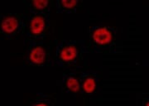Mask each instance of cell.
Instances as JSON below:
<instances>
[{"mask_svg": "<svg viewBox=\"0 0 149 106\" xmlns=\"http://www.w3.org/2000/svg\"><path fill=\"white\" fill-rule=\"evenodd\" d=\"M91 53L87 43L82 39H65L56 43L53 65L70 70H81Z\"/></svg>", "mask_w": 149, "mask_h": 106, "instance_id": "obj_1", "label": "cell"}, {"mask_svg": "<svg viewBox=\"0 0 149 106\" xmlns=\"http://www.w3.org/2000/svg\"><path fill=\"white\" fill-rule=\"evenodd\" d=\"M91 52L95 54H117L122 52V44L118 37L117 28L106 25H93L89 27Z\"/></svg>", "mask_w": 149, "mask_h": 106, "instance_id": "obj_2", "label": "cell"}, {"mask_svg": "<svg viewBox=\"0 0 149 106\" xmlns=\"http://www.w3.org/2000/svg\"><path fill=\"white\" fill-rule=\"evenodd\" d=\"M24 44L44 41L51 27L50 13H30L25 12Z\"/></svg>", "mask_w": 149, "mask_h": 106, "instance_id": "obj_3", "label": "cell"}, {"mask_svg": "<svg viewBox=\"0 0 149 106\" xmlns=\"http://www.w3.org/2000/svg\"><path fill=\"white\" fill-rule=\"evenodd\" d=\"M25 13H0V40H13L23 34Z\"/></svg>", "mask_w": 149, "mask_h": 106, "instance_id": "obj_4", "label": "cell"}, {"mask_svg": "<svg viewBox=\"0 0 149 106\" xmlns=\"http://www.w3.org/2000/svg\"><path fill=\"white\" fill-rule=\"evenodd\" d=\"M27 46L26 61L31 66H49L53 64L51 58V46L41 42H30Z\"/></svg>", "mask_w": 149, "mask_h": 106, "instance_id": "obj_5", "label": "cell"}, {"mask_svg": "<svg viewBox=\"0 0 149 106\" xmlns=\"http://www.w3.org/2000/svg\"><path fill=\"white\" fill-rule=\"evenodd\" d=\"M80 96L94 99L101 92V75L98 70L86 69L80 71Z\"/></svg>", "mask_w": 149, "mask_h": 106, "instance_id": "obj_6", "label": "cell"}, {"mask_svg": "<svg viewBox=\"0 0 149 106\" xmlns=\"http://www.w3.org/2000/svg\"><path fill=\"white\" fill-rule=\"evenodd\" d=\"M80 71L77 70H70L63 73L61 87L65 94L71 96L80 95Z\"/></svg>", "mask_w": 149, "mask_h": 106, "instance_id": "obj_7", "label": "cell"}, {"mask_svg": "<svg viewBox=\"0 0 149 106\" xmlns=\"http://www.w3.org/2000/svg\"><path fill=\"white\" fill-rule=\"evenodd\" d=\"M26 13H50L52 2L51 0H29L23 1Z\"/></svg>", "mask_w": 149, "mask_h": 106, "instance_id": "obj_8", "label": "cell"}, {"mask_svg": "<svg viewBox=\"0 0 149 106\" xmlns=\"http://www.w3.org/2000/svg\"><path fill=\"white\" fill-rule=\"evenodd\" d=\"M82 3L80 0H56L55 8L58 13H74Z\"/></svg>", "mask_w": 149, "mask_h": 106, "instance_id": "obj_9", "label": "cell"}, {"mask_svg": "<svg viewBox=\"0 0 149 106\" xmlns=\"http://www.w3.org/2000/svg\"><path fill=\"white\" fill-rule=\"evenodd\" d=\"M27 106H57L55 95L38 92Z\"/></svg>", "mask_w": 149, "mask_h": 106, "instance_id": "obj_10", "label": "cell"}, {"mask_svg": "<svg viewBox=\"0 0 149 106\" xmlns=\"http://www.w3.org/2000/svg\"><path fill=\"white\" fill-rule=\"evenodd\" d=\"M138 104L140 106H149V96L148 93H139L137 98Z\"/></svg>", "mask_w": 149, "mask_h": 106, "instance_id": "obj_11", "label": "cell"}, {"mask_svg": "<svg viewBox=\"0 0 149 106\" xmlns=\"http://www.w3.org/2000/svg\"><path fill=\"white\" fill-rule=\"evenodd\" d=\"M83 106H94V105H83Z\"/></svg>", "mask_w": 149, "mask_h": 106, "instance_id": "obj_12", "label": "cell"}]
</instances>
